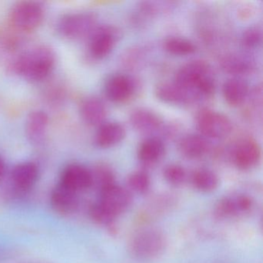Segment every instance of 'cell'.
I'll use <instances>...</instances> for the list:
<instances>
[{
  "mask_svg": "<svg viewBox=\"0 0 263 263\" xmlns=\"http://www.w3.org/2000/svg\"><path fill=\"white\" fill-rule=\"evenodd\" d=\"M56 53L46 44H40L18 54L9 63L11 73L31 82L49 78L56 65Z\"/></svg>",
  "mask_w": 263,
  "mask_h": 263,
  "instance_id": "cell-1",
  "label": "cell"
},
{
  "mask_svg": "<svg viewBox=\"0 0 263 263\" xmlns=\"http://www.w3.org/2000/svg\"><path fill=\"white\" fill-rule=\"evenodd\" d=\"M175 82L190 92L197 100L212 96L215 90L212 67L203 61H190L184 64L177 71Z\"/></svg>",
  "mask_w": 263,
  "mask_h": 263,
  "instance_id": "cell-2",
  "label": "cell"
},
{
  "mask_svg": "<svg viewBox=\"0 0 263 263\" xmlns=\"http://www.w3.org/2000/svg\"><path fill=\"white\" fill-rule=\"evenodd\" d=\"M44 17L45 9L41 3L21 1L10 8L7 25L21 34H29L41 27Z\"/></svg>",
  "mask_w": 263,
  "mask_h": 263,
  "instance_id": "cell-3",
  "label": "cell"
},
{
  "mask_svg": "<svg viewBox=\"0 0 263 263\" xmlns=\"http://www.w3.org/2000/svg\"><path fill=\"white\" fill-rule=\"evenodd\" d=\"M167 247V239L158 229H146L136 232L129 240L128 249L140 259H152L162 255Z\"/></svg>",
  "mask_w": 263,
  "mask_h": 263,
  "instance_id": "cell-4",
  "label": "cell"
},
{
  "mask_svg": "<svg viewBox=\"0 0 263 263\" xmlns=\"http://www.w3.org/2000/svg\"><path fill=\"white\" fill-rule=\"evenodd\" d=\"M98 17L90 12H74L63 15L58 20L57 30L62 37L80 40L90 36L97 28Z\"/></svg>",
  "mask_w": 263,
  "mask_h": 263,
  "instance_id": "cell-5",
  "label": "cell"
},
{
  "mask_svg": "<svg viewBox=\"0 0 263 263\" xmlns=\"http://www.w3.org/2000/svg\"><path fill=\"white\" fill-rule=\"evenodd\" d=\"M197 127L204 138L222 139L232 132V123L221 112L205 109L198 115Z\"/></svg>",
  "mask_w": 263,
  "mask_h": 263,
  "instance_id": "cell-6",
  "label": "cell"
},
{
  "mask_svg": "<svg viewBox=\"0 0 263 263\" xmlns=\"http://www.w3.org/2000/svg\"><path fill=\"white\" fill-rule=\"evenodd\" d=\"M98 202L118 217L130 207L133 197L128 189L115 183L100 191Z\"/></svg>",
  "mask_w": 263,
  "mask_h": 263,
  "instance_id": "cell-7",
  "label": "cell"
},
{
  "mask_svg": "<svg viewBox=\"0 0 263 263\" xmlns=\"http://www.w3.org/2000/svg\"><path fill=\"white\" fill-rule=\"evenodd\" d=\"M254 201L245 194L224 197L214 207V215L219 219H228L244 215L252 210Z\"/></svg>",
  "mask_w": 263,
  "mask_h": 263,
  "instance_id": "cell-8",
  "label": "cell"
},
{
  "mask_svg": "<svg viewBox=\"0 0 263 263\" xmlns=\"http://www.w3.org/2000/svg\"><path fill=\"white\" fill-rule=\"evenodd\" d=\"M60 184L77 193L84 192L93 186L91 171L77 163L68 164L61 173Z\"/></svg>",
  "mask_w": 263,
  "mask_h": 263,
  "instance_id": "cell-9",
  "label": "cell"
},
{
  "mask_svg": "<svg viewBox=\"0 0 263 263\" xmlns=\"http://www.w3.org/2000/svg\"><path fill=\"white\" fill-rule=\"evenodd\" d=\"M89 37V54L95 60H101L108 56L116 42L115 30L106 26L97 27Z\"/></svg>",
  "mask_w": 263,
  "mask_h": 263,
  "instance_id": "cell-10",
  "label": "cell"
},
{
  "mask_svg": "<svg viewBox=\"0 0 263 263\" xmlns=\"http://www.w3.org/2000/svg\"><path fill=\"white\" fill-rule=\"evenodd\" d=\"M261 155V147L258 142L252 138H247L235 147L232 159L238 169L249 171L258 165Z\"/></svg>",
  "mask_w": 263,
  "mask_h": 263,
  "instance_id": "cell-11",
  "label": "cell"
},
{
  "mask_svg": "<svg viewBox=\"0 0 263 263\" xmlns=\"http://www.w3.org/2000/svg\"><path fill=\"white\" fill-rule=\"evenodd\" d=\"M39 167L35 163L27 161L16 164L10 173V182L16 192L26 193L37 182Z\"/></svg>",
  "mask_w": 263,
  "mask_h": 263,
  "instance_id": "cell-12",
  "label": "cell"
},
{
  "mask_svg": "<svg viewBox=\"0 0 263 263\" xmlns=\"http://www.w3.org/2000/svg\"><path fill=\"white\" fill-rule=\"evenodd\" d=\"M133 79L124 74H115L107 80L104 86L106 97L114 103H123L132 98L135 93Z\"/></svg>",
  "mask_w": 263,
  "mask_h": 263,
  "instance_id": "cell-13",
  "label": "cell"
},
{
  "mask_svg": "<svg viewBox=\"0 0 263 263\" xmlns=\"http://www.w3.org/2000/svg\"><path fill=\"white\" fill-rule=\"evenodd\" d=\"M52 209L62 215H70L78 210L79 206L78 193L58 184L50 194Z\"/></svg>",
  "mask_w": 263,
  "mask_h": 263,
  "instance_id": "cell-14",
  "label": "cell"
},
{
  "mask_svg": "<svg viewBox=\"0 0 263 263\" xmlns=\"http://www.w3.org/2000/svg\"><path fill=\"white\" fill-rule=\"evenodd\" d=\"M50 118L42 110H34L27 116L25 132L29 141L33 144H41L44 141L48 130Z\"/></svg>",
  "mask_w": 263,
  "mask_h": 263,
  "instance_id": "cell-15",
  "label": "cell"
},
{
  "mask_svg": "<svg viewBox=\"0 0 263 263\" xmlns=\"http://www.w3.org/2000/svg\"><path fill=\"white\" fill-rule=\"evenodd\" d=\"M80 115L86 124L91 126H101L105 122L107 109L105 104L97 97L84 98L79 108Z\"/></svg>",
  "mask_w": 263,
  "mask_h": 263,
  "instance_id": "cell-16",
  "label": "cell"
},
{
  "mask_svg": "<svg viewBox=\"0 0 263 263\" xmlns=\"http://www.w3.org/2000/svg\"><path fill=\"white\" fill-rule=\"evenodd\" d=\"M155 95L160 101L169 104H189L197 100L190 92L174 82H163L155 88Z\"/></svg>",
  "mask_w": 263,
  "mask_h": 263,
  "instance_id": "cell-17",
  "label": "cell"
},
{
  "mask_svg": "<svg viewBox=\"0 0 263 263\" xmlns=\"http://www.w3.org/2000/svg\"><path fill=\"white\" fill-rule=\"evenodd\" d=\"M125 135V128L119 123L104 122L98 127L95 142L98 147L109 148L121 143Z\"/></svg>",
  "mask_w": 263,
  "mask_h": 263,
  "instance_id": "cell-18",
  "label": "cell"
},
{
  "mask_svg": "<svg viewBox=\"0 0 263 263\" xmlns=\"http://www.w3.org/2000/svg\"><path fill=\"white\" fill-rule=\"evenodd\" d=\"M130 122L135 130L144 134L157 132L163 124L162 120L157 114L145 108L133 110L130 115Z\"/></svg>",
  "mask_w": 263,
  "mask_h": 263,
  "instance_id": "cell-19",
  "label": "cell"
},
{
  "mask_svg": "<svg viewBox=\"0 0 263 263\" xmlns=\"http://www.w3.org/2000/svg\"><path fill=\"white\" fill-rule=\"evenodd\" d=\"M178 149L181 155L189 159H198L207 154L209 143L204 137L189 135L180 140Z\"/></svg>",
  "mask_w": 263,
  "mask_h": 263,
  "instance_id": "cell-20",
  "label": "cell"
},
{
  "mask_svg": "<svg viewBox=\"0 0 263 263\" xmlns=\"http://www.w3.org/2000/svg\"><path fill=\"white\" fill-rule=\"evenodd\" d=\"M222 95L224 101L232 107L241 105L249 95V86L240 78H231L224 83Z\"/></svg>",
  "mask_w": 263,
  "mask_h": 263,
  "instance_id": "cell-21",
  "label": "cell"
},
{
  "mask_svg": "<svg viewBox=\"0 0 263 263\" xmlns=\"http://www.w3.org/2000/svg\"><path fill=\"white\" fill-rule=\"evenodd\" d=\"M164 154V143L159 138L155 137L144 140L138 151V159L147 165L158 162Z\"/></svg>",
  "mask_w": 263,
  "mask_h": 263,
  "instance_id": "cell-22",
  "label": "cell"
},
{
  "mask_svg": "<svg viewBox=\"0 0 263 263\" xmlns=\"http://www.w3.org/2000/svg\"><path fill=\"white\" fill-rule=\"evenodd\" d=\"M191 181L193 187L202 193L214 192L219 185L218 175L212 170L206 168L195 171L191 177Z\"/></svg>",
  "mask_w": 263,
  "mask_h": 263,
  "instance_id": "cell-23",
  "label": "cell"
},
{
  "mask_svg": "<svg viewBox=\"0 0 263 263\" xmlns=\"http://www.w3.org/2000/svg\"><path fill=\"white\" fill-rule=\"evenodd\" d=\"M90 218L97 224L104 226L108 229L109 232L113 235H116L118 232L116 219L118 216L112 213L107 208L104 207L101 203L96 202L90 206L89 210Z\"/></svg>",
  "mask_w": 263,
  "mask_h": 263,
  "instance_id": "cell-24",
  "label": "cell"
},
{
  "mask_svg": "<svg viewBox=\"0 0 263 263\" xmlns=\"http://www.w3.org/2000/svg\"><path fill=\"white\" fill-rule=\"evenodd\" d=\"M164 47L166 51L175 56H186L195 53L196 50V47L193 42L178 36H172L166 39Z\"/></svg>",
  "mask_w": 263,
  "mask_h": 263,
  "instance_id": "cell-25",
  "label": "cell"
},
{
  "mask_svg": "<svg viewBox=\"0 0 263 263\" xmlns=\"http://www.w3.org/2000/svg\"><path fill=\"white\" fill-rule=\"evenodd\" d=\"M23 36L8 25L7 27H0V48L8 53L17 51L22 45Z\"/></svg>",
  "mask_w": 263,
  "mask_h": 263,
  "instance_id": "cell-26",
  "label": "cell"
},
{
  "mask_svg": "<svg viewBox=\"0 0 263 263\" xmlns=\"http://www.w3.org/2000/svg\"><path fill=\"white\" fill-rule=\"evenodd\" d=\"M127 186L130 192H135L139 195L147 194L150 190L151 178L147 172L138 171L130 174L127 179Z\"/></svg>",
  "mask_w": 263,
  "mask_h": 263,
  "instance_id": "cell-27",
  "label": "cell"
},
{
  "mask_svg": "<svg viewBox=\"0 0 263 263\" xmlns=\"http://www.w3.org/2000/svg\"><path fill=\"white\" fill-rule=\"evenodd\" d=\"M221 66L228 73L232 74H242L251 69L250 61L240 55H230L222 60Z\"/></svg>",
  "mask_w": 263,
  "mask_h": 263,
  "instance_id": "cell-28",
  "label": "cell"
},
{
  "mask_svg": "<svg viewBox=\"0 0 263 263\" xmlns=\"http://www.w3.org/2000/svg\"><path fill=\"white\" fill-rule=\"evenodd\" d=\"M93 185L98 186L99 192L108 186L115 184V176L113 170L107 164H99L91 171Z\"/></svg>",
  "mask_w": 263,
  "mask_h": 263,
  "instance_id": "cell-29",
  "label": "cell"
},
{
  "mask_svg": "<svg viewBox=\"0 0 263 263\" xmlns=\"http://www.w3.org/2000/svg\"><path fill=\"white\" fill-rule=\"evenodd\" d=\"M164 179L168 184L179 186L185 181L187 174L182 166L179 164H169L164 169Z\"/></svg>",
  "mask_w": 263,
  "mask_h": 263,
  "instance_id": "cell-30",
  "label": "cell"
},
{
  "mask_svg": "<svg viewBox=\"0 0 263 263\" xmlns=\"http://www.w3.org/2000/svg\"><path fill=\"white\" fill-rule=\"evenodd\" d=\"M66 89L59 83L50 84L44 90V98L49 104L53 106L60 105L66 98Z\"/></svg>",
  "mask_w": 263,
  "mask_h": 263,
  "instance_id": "cell-31",
  "label": "cell"
},
{
  "mask_svg": "<svg viewBox=\"0 0 263 263\" xmlns=\"http://www.w3.org/2000/svg\"><path fill=\"white\" fill-rule=\"evenodd\" d=\"M261 41V32L257 27H251L243 33L241 42L248 48L258 47Z\"/></svg>",
  "mask_w": 263,
  "mask_h": 263,
  "instance_id": "cell-32",
  "label": "cell"
},
{
  "mask_svg": "<svg viewBox=\"0 0 263 263\" xmlns=\"http://www.w3.org/2000/svg\"><path fill=\"white\" fill-rule=\"evenodd\" d=\"M7 172V165L3 157L0 155V181L4 179Z\"/></svg>",
  "mask_w": 263,
  "mask_h": 263,
  "instance_id": "cell-33",
  "label": "cell"
}]
</instances>
